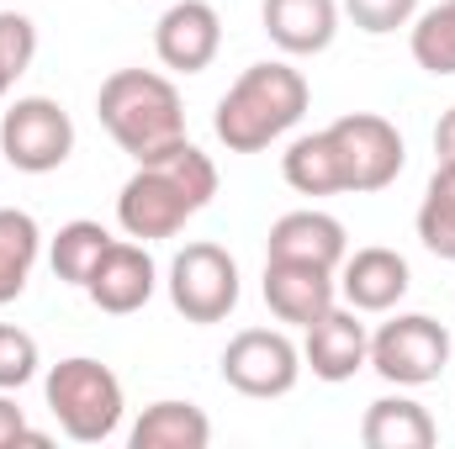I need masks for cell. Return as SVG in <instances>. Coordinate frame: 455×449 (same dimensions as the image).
I'll return each mask as SVG.
<instances>
[{
  "label": "cell",
  "mask_w": 455,
  "mask_h": 449,
  "mask_svg": "<svg viewBox=\"0 0 455 449\" xmlns=\"http://www.w3.org/2000/svg\"><path fill=\"white\" fill-rule=\"evenodd\" d=\"M43 254V227L21 207H0V307L16 302L32 280V264Z\"/></svg>",
  "instance_id": "cell-20"
},
{
  "label": "cell",
  "mask_w": 455,
  "mask_h": 449,
  "mask_svg": "<svg viewBox=\"0 0 455 449\" xmlns=\"http://www.w3.org/2000/svg\"><path fill=\"white\" fill-rule=\"evenodd\" d=\"M302 365L318 375V381H329V386H344V381H355L365 365H371V334H365V323H360V312L355 307H329L318 323H307L302 328Z\"/></svg>",
  "instance_id": "cell-11"
},
{
  "label": "cell",
  "mask_w": 455,
  "mask_h": 449,
  "mask_svg": "<svg viewBox=\"0 0 455 449\" xmlns=\"http://www.w3.org/2000/svg\"><path fill=\"white\" fill-rule=\"evenodd\" d=\"M170 302L186 323L207 328V323H223L228 312L238 307V259L228 254L223 243H186L175 259H170Z\"/></svg>",
  "instance_id": "cell-6"
},
{
  "label": "cell",
  "mask_w": 455,
  "mask_h": 449,
  "mask_svg": "<svg viewBox=\"0 0 455 449\" xmlns=\"http://www.w3.org/2000/svg\"><path fill=\"white\" fill-rule=\"evenodd\" d=\"M419 238L435 259L455 264V164H440L424 201H419Z\"/></svg>",
  "instance_id": "cell-23"
},
{
  "label": "cell",
  "mask_w": 455,
  "mask_h": 449,
  "mask_svg": "<svg viewBox=\"0 0 455 449\" xmlns=\"http://www.w3.org/2000/svg\"><path fill=\"white\" fill-rule=\"evenodd\" d=\"M223 381L238 397H286L302 381V349L281 328H243L223 349Z\"/></svg>",
  "instance_id": "cell-9"
},
{
  "label": "cell",
  "mask_w": 455,
  "mask_h": 449,
  "mask_svg": "<svg viewBox=\"0 0 455 449\" xmlns=\"http://www.w3.org/2000/svg\"><path fill=\"white\" fill-rule=\"evenodd\" d=\"M212 196H218V164L191 138H180L175 148L143 159L127 175V185L116 196V223H122L127 238H138V243L175 238L196 212L212 207Z\"/></svg>",
  "instance_id": "cell-1"
},
{
  "label": "cell",
  "mask_w": 455,
  "mask_h": 449,
  "mask_svg": "<svg viewBox=\"0 0 455 449\" xmlns=\"http://www.w3.org/2000/svg\"><path fill=\"white\" fill-rule=\"evenodd\" d=\"M339 11L371 37H387L397 27H413L419 16V0H339Z\"/></svg>",
  "instance_id": "cell-25"
},
{
  "label": "cell",
  "mask_w": 455,
  "mask_h": 449,
  "mask_svg": "<svg viewBox=\"0 0 455 449\" xmlns=\"http://www.w3.org/2000/svg\"><path fill=\"white\" fill-rule=\"evenodd\" d=\"M37 338L16 323H0V391H21L27 381H37Z\"/></svg>",
  "instance_id": "cell-24"
},
{
  "label": "cell",
  "mask_w": 455,
  "mask_h": 449,
  "mask_svg": "<svg viewBox=\"0 0 455 449\" xmlns=\"http://www.w3.org/2000/svg\"><path fill=\"white\" fill-rule=\"evenodd\" d=\"M307 101H313L307 75L291 69L286 59H265V64H249L228 85L218 116H212V132L228 154H259L307 116Z\"/></svg>",
  "instance_id": "cell-2"
},
{
  "label": "cell",
  "mask_w": 455,
  "mask_h": 449,
  "mask_svg": "<svg viewBox=\"0 0 455 449\" xmlns=\"http://www.w3.org/2000/svg\"><path fill=\"white\" fill-rule=\"evenodd\" d=\"M11 85H16V80H11V75L0 69V101H5V91H11Z\"/></svg>",
  "instance_id": "cell-29"
},
{
  "label": "cell",
  "mask_w": 455,
  "mask_h": 449,
  "mask_svg": "<svg viewBox=\"0 0 455 449\" xmlns=\"http://www.w3.org/2000/svg\"><path fill=\"white\" fill-rule=\"evenodd\" d=\"M408 53L424 75L445 80L455 75V0H440L429 11L413 16V32H408Z\"/></svg>",
  "instance_id": "cell-22"
},
{
  "label": "cell",
  "mask_w": 455,
  "mask_h": 449,
  "mask_svg": "<svg viewBox=\"0 0 455 449\" xmlns=\"http://www.w3.org/2000/svg\"><path fill=\"white\" fill-rule=\"evenodd\" d=\"M281 175H286V185H291L297 196H339L344 169H339V148H334L329 127L297 138V143L281 154Z\"/></svg>",
  "instance_id": "cell-19"
},
{
  "label": "cell",
  "mask_w": 455,
  "mask_h": 449,
  "mask_svg": "<svg viewBox=\"0 0 455 449\" xmlns=\"http://www.w3.org/2000/svg\"><path fill=\"white\" fill-rule=\"evenodd\" d=\"M96 116L112 132V143L122 154H132L138 164L175 148L186 138V106L170 75L154 69H116L101 80L96 91Z\"/></svg>",
  "instance_id": "cell-3"
},
{
  "label": "cell",
  "mask_w": 455,
  "mask_h": 449,
  "mask_svg": "<svg viewBox=\"0 0 455 449\" xmlns=\"http://www.w3.org/2000/svg\"><path fill=\"white\" fill-rule=\"evenodd\" d=\"M344 254H349L344 223H339V217H329V212H313V207L275 217L270 238H265V259H297V264L339 270Z\"/></svg>",
  "instance_id": "cell-16"
},
{
  "label": "cell",
  "mask_w": 455,
  "mask_h": 449,
  "mask_svg": "<svg viewBox=\"0 0 455 449\" xmlns=\"http://www.w3.org/2000/svg\"><path fill=\"white\" fill-rule=\"evenodd\" d=\"M112 243L116 238L101 223L75 217V223H64L59 232H53V243H48V264H53V275H59L64 286H80V291H85V280L96 275V264H101V254H107Z\"/></svg>",
  "instance_id": "cell-21"
},
{
  "label": "cell",
  "mask_w": 455,
  "mask_h": 449,
  "mask_svg": "<svg viewBox=\"0 0 455 449\" xmlns=\"http://www.w3.org/2000/svg\"><path fill=\"white\" fill-rule=\"evenodd\" d=\"M329 138L339 148V169H344V191L355 196H371V191H387L403 164H408V148H403V132L376 112H349L339 122H329Z\"/></svg>",
  "instance_id": "cell-8"
},
{
  "label": "cell",
  "mask_w": 455,
  "mask_h": 449,
  "mask_svg": "<svg viewBox=\"0 0 455 449\" xmlns=\"http://www.w3.org/2000/svg\"><path fill=\"white\" fill-rule=\"evenodd\" d=\"M360 439L365 449H429L440 439L435 418L424 402L413 397H376L360 418Z\"/></svg>",
  "instance_id": "cell-17"
},
{
  "label": "cell",
  "mask_w": 455,
  "mask_h": 449,
  "mask_svg": "<svg viewBox=\"0 0 455 449\" xmlns=\"http://www.w3.org/2000/svg\"><path fill=\"white\" fill-rule=\"evenodd\" d=\"M259 21H265V37L281 53L307 59V53L334 48V37H339V0H265Z\"/></svg>",
  "instance_id": "cell-15"
},
{
  "label": "cell",
  "mask_w": 455,
  "mask_h": 449,
  "mask_svg": "<svg viewBox=\"0 0 455 449\" xmlns=\"http://www.w3.org/2000/svg\"><path fill=\"white\" fill-rule=\"evenodd\" d=\"M223 48V16L207 0H170L154 27V53L170 75H202Z\"/></svg>",
  "instance_id": "cell-10"
},
{
  "label": "cell",
  "mask_w": 455,
  "mask_h": 449,
  "mask_svg": "<svg viewBox=\"0 0 455 449\" xmlns=\"http://www.w3.org/2000/svg\"><path fill=\"white\" fill-rule=\"evenodd\" d=\"M435 154H440V164H455V106L435 127Z\"/></svg>",
  "instance_id": "cell-28"
},
{
  "label": "cell",
  "mask_w": 455,
  "mask_h": 449,
  "mask_svg": "<svg viewBox=\"0 0 455 449\" xmlns=\"http://www.w3.org/2000/svg\"><path fill=\"white\" fill-rule=\"evenodd\" d=\"M154 286H159V270H154L148 248H143V243H122V238H116L112 248L101 254L96 275L85 280V296H91L101 312L127 318V312H143V307H148Z\"/></svg>",
  "instance_id": "cell-14"
},
{
  "label": "cell",
  "mask_w": 455,
  "mask_h": 449,
  "mask_svg": "<svg viewBox=\"0 0 455 449\" xmlns=\"http://www.w3.org/2000/svg\"><path fill=\"white\" fill-rule=\"evenodd\" d=\"M43 397H48V413L59 418V429L75 445H107L122 429V413H127L116 370L101 365V359H91V354L59 359L48 370V381H43Z\"/></svg>",
  "instance_id": "cell-4"
},
{
  "label": "cell",
  "mask_w": 455,
  "mask_h": 449,
  "mask_svg": "<svg viewBox=\"0 0 455 449\" xmlns=\"http://www.w3.org/2000/svg\"><path fill=\"white\" fill-rule=\"evenodd\" d=\"M265 307L291 323L307 328L318 323L329 307H339V280L323 264H297V259H265Z\"/></svg>",
  "instance_id": "cell-12"
},
{
  "label": "cell",
  "mask_w": 455,
  "mask_h": 449,
  "mask_svg": "<svg viewBox=\"0 0 455 449\" xmlns=\"http://www.w3.org/2000/svg\"><path fill=\"white\" fill-rule=\"evenodd\" d=\"M32 59H37V27H32V16L0 11V69L11 80H21L32 69Z\"/></svg>",
  "instance_id": "cell-26"
},
{
  "label": "cell",
  "mask_w": 455,
  "mask_h": 449,
  "mask_svg": "<svg viewBox=\"0 0 455 449\" xmlns=\"http://www.w3.org/2000/svg\"><path fill=\"white\" fill-rule=\"evenodd\" d=\"M408 286H413L408 259L397 248H381V243L344 254L339 264V296L355 312H392L408 296Z\"/></svg>",
  "instance_id": "cell-13"
},
{
  "label": "cell",
  "mask_w": 455,
  "mask_h": 449,
  "mask_svg": "<svg viewBox=\"0 0 455 449\" xmlns=\"http://www.w3.org/2000/svg\"><path fill=\"white\" fill-rule=\"evenodd\" d=\"M0 154L21 175H53L75 154V122L53 96H21L0 116Z\"/></svg>",
  "instance_id": "cell-7"
},
{
  "label": "cell",
  "mask_w": 455,
  "mask_h": 449,
  "mask_svg": "<svg viewBox=\"0 0 455 449\" xmlns=\"http://www.w3.org/2000/svg\"><path fill=\"white\" fill-rule=\"evenodd\" d=\"M127 445L132 449H207L212 445V418L196 402L164 397V402L143 407V418L132 423Z\"/></svg>",
  "instance_id": "cell-18"
},
{
  "label": "cell",
  "mask_w": 455,
  "mask_h": 449,
  "mask_svg": "<svg viewBox=\"0 0 455 449\" xmlns=\"http://www.w3.org/2000/svg\"><path fill=\"white\" fill-rule=\"evenodd\" d=\"M451 365V328L429 312H397L371 334V370L387 386H429Z\"/></svg>",
  "instance_id": "cell-5"
},
{
  "label": "cell",
  "mask_w": 455,
  "mask_h": 449,
  "mask_svg": "<svg viewBox=\"0 0 455 449\" xmlns=\"http://www.w3.org/2000/svg\"><path fill=\"white\" fill-rule=\"evenodd\" d=\"M11 445H48V434H32L27 429V413L16 407V397L11 391H0V449H11Z\"/></svg>",
  "instance_id": "cell-27"
}]
</instances>
